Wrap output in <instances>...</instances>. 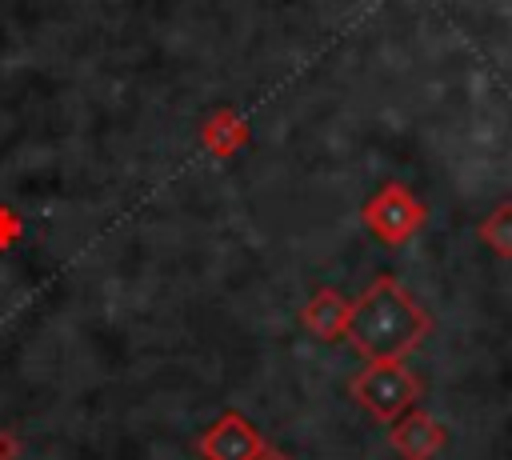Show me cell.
<instances>
[{
    "label": "cell",
    "mask_w": 512,
    "mask_h": 460,
    "mask_svg": "<svg viewBox=\"0 0 512 460\" xmlns=\"http://www.w3.org/2000/svg\"><path fill=\"white\" fill-rule=\"evenodd\" d=\"M428 328H432V320L408 296V288L400 280H392V276H380L348 308L344 336L368 360H400L428 336Z\"/></svg>",
    "instance_id": "obj_1"
},
{
    "label": "cell",
    "mask_w": 512,
    "mask_h": 460,
    "mask_svg": "<svg viewBox=\"0 0 512 460\" xmlns=\"http://www.w3.org/2000/svg\"><path fill=\"white\" fill-rule=\"evenodd\" d=\"M352 396L376 416V420H396L408 412L420 396V380L400 364V360H368V368L352 380Z\"/></svg>",
    "instance_id": "obj_2"
},
{
    "label": "cell",
    "mask_w": 512,
    "mask_h": 460,
    "mask_svg": "<svg viewBox=\"0 0 512 460\" xmlns=\"http://www.w3.org/2000/svg\"><path fill=\"white\" fill-rule=\"evenodd\" d=\"M364 224H368V232L380 240V244H404V240H412L416 232H420V224H424V204L404 188V184H396V180H388L380 192H372L368 200H364Z\"/></svg>",
    "instance_id": "obj_3"
},
{
    "label": "cell",
    "mask_w": 512,
    "mask_h": 460,
    "mask_svg": "<svg viewBox=\"0 0 512 460\" xmlns=\"http://www.w3.org/2000/svg\"><path fill=\"white\" fill-rule=\"evenodd\" d=\"M200 452L208 460H256L260 456V436H256V428L240 412H224L200 436Z\"/></svg>",
    "instance_id": "obj_4"
},
{
    "label": "cell",
    "mask_w": 512,
    "mask_h": 460,
    "mask_svg": "<svg viewBox=\"0 0 512 460\" xmlns=\"http://www.w3.org/2000/svg\"><path fill=\"white\" fill-rule=\"evenodd\" d=\"M392 448L404 456V460H428L432 452H440L444 444V428L436 416L420 412V408H408L392 420V432H388Z\"/></svg>",
    "instance_id": "obj_5"
},
{
    "label": "cell",
    "mask_w": 512,
    "mask_h": 460,
    "mask_svg": "<svg viewBox=\"0 0 512 460\" xmlns=\"http://www.w3.org/2000/svg\"><path fill=\"white\" fill-rule=\"evenodd\" d=\"M348 308H352V304H348L336 288H320V292H312V300L304 304L300 320H304V328H308L316 340L332 344V340H340L344 328H348Z\"/></svg>",
    "instance_id": "obj_6"
},
{
    "label": "cell",
    "mask_w": 512,
    "mask_h": 460,
    "mask_svg": "<svg viewBox=\"0 0 512 460\" xmlns=\"http://www.w3.org/2000/svg\"><path fill=\"white\" fill-rule=\"evenodd\" d=\"M200 140H204V148H208L212 156H232V152L248 140V124H244V116H240L236 108H220V112H212L208 124L200 128Z\"/></svg>",
    "instance_id": "obj_7"
},
{
    "label": "cell",
    "mask_w": 512,
    "mask_h": 460,
    "mask_svg": "<svg viewBox=\"0 0 512 460\" xmlns=\"http://www.w3.org/2000/svg\"><path fill=\"white\" fill-rule=\"evenodd\" d=\"M480 240H484L496 256H512V204H500V208L480 224Z\"/></svg>",
    "instance_id": "obj_8"
},
{
    "label": "cell",
    "mask_w": 512,
    "mask_h": 460,
    "mask_svg": "<svg viewBox=\"0 0 512 460\" xmlns=\"http://www.w3.org/2000/svg\"><path fill=\"white\" fill-rule=\"evenodd\" d=\"M12 448V436H0V452H8Z\"/></svg>",
    "instance_id": "obj_9"
}]
</instances>
